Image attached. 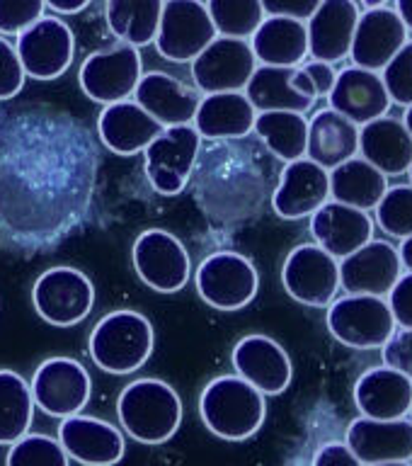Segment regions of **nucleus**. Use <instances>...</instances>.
<instances>
[{
  "label": "nucleus",
  "instance_id": "f704fd0d",
  "mask_svg": "<svg viewBox=\"0 0 412 466\" xmlns=\"http://www.w3.org/2000/svg\"><path fill=\"white\" fill-rule=\"evenodd\" d=\"M166 0H107L105 17L109 32L122 44L141 49L158 35Z\"/></svg>",
  "mask_w": 412,
  "mask_h": 466
},
{
  "label": "nucleus",
  "instance_id": "39448f33",
  "mask_svg": "<svg viewBox=\"0 0 412 466\" xmlns=\"http://www.w3.org/2000/svg\"><path fill=\"white\" fill-rule=\"evenodd\" d=\"M153 345H156V333L151 320L144 313L119 309L95 323L87 340V352L95 367H100L107 374L124 377L148 362Z\"/></svg>",
  "mask_w": 412,
  "mask_h": 466
},
{
  "label": "nucleus",
  "instance_id": "bb28decb",
  "mask_svg": "<svg viewBox=\"0 0 412 466\" xmlns=\"http://www.w3.org/2000/svg\"><path fill=\"white\" fill-rule=\"evenodd\" d=\"M355 403L364 418H377V420L407 418L412 408V379L386 364L371 367L357 379Z\"/></svg>",
  "mask_w": 412,
  "mask_h": 466
},
{
  "label": "nucleus",
  "instance_id": "ea45409f",
  "mask_svg": "<svg viewBox=\"0 0 412 466\" xmlns=\"http://www.w3.org/2000/svg\"><path fill=\"white\" fill-rule=\"evenodd\" d=\"M5 466H68V454L49 435H25L10 444Z\"/></svg>",
  "mask_w": 412,
  "mask_h": 466
},
{
  "label": "nucleus",
  "instance_id": "e433bc0d",
  "mask_svg": "<svg viewBox=\"0 0 412 466\" xmlns=\"http://www.w3.org/2000/svg\"><path fill=\"white\" fill-rule=\"evenodd\" d=\"M35 400L25 379L13 370H0V444H13L29 432Z\"/></svg>",
  "mask_w": 412,
  "mask_h": 466
},
{
  "label": "nucleus",
  "instance_id": "4be33fe9",
  "mask_svg": "<svg viewBox=\"0 0 412 466\" xmlns=\"http://www.w3.org/2000/svg\"><path fill=\"white\" fill-rule=\"evenodd\" d=\"M345 444L364 466L412 461V420H377L359 415L349 422Z\"/></svg>",
  "mask_w": 412,
  "mask_h": 466
},
{
  "label": "nucleus",
  "instance_id": "58836bf2",
  "mask_svg": "<svg viewBox=\"0 0 412 466\" xmlns=\"http://www.w3.org/2000/svg\"><path fill=\"white\" fill-rule=\"evenodd\" d=\"M374 214H377V226L386 236L398 240L412 236V185L386 189Z\"/></svg>",
  "mask_w": 412,
  "mask_h": 466
},
{
  "label": "nucleus",
  "instance_id": "0eeeda50",
  "mask_svg": "<svg viewBox=\"0 0 412 466\" xmlns=\"http://www.w3.org/2000/svg\"><path fill=\"white\" fill-rule=\"evenodd\" d=\"M202 151V137L192 124L163 127L146 146L144 170L151 187L163 197H177L189 185Z\"/></svg>",
  "mask_w": 412,
  "mask_h": 466
},
{
  "label": "nucleus",
  "instance_id": "a211bd4d",
  "mask_svg": "<svg viewBox=\"0 0 412 466\" xmlns=\"http://www.w3.org/2000/svg\"><path fill=\"white\" fill-rule=\"evenodd\" d=\"M403 275L398 248L388 240L371 238L355 253L340 260V287L347 294L388 297Z\"/></svg>",
  "mask_w": 412,
  "mask_h": 466
},
{
  "label": "nucleus",
  "instance_id": "f257e3e1",
  "mask_svg": "<svg viewBox=\"0 0 412 466\" xmlns=\"http://www.w3.org/2000/svg\"><path fill=\"white\" fill-rule=\"evenodd\" d=\"M100 175L95 138L68 115H15L0 146V243L39 253L90 214Z\"/></svg>",
  "mask_w": 412,
  "mask_h": 466
},
{
  "label": "nucleus",
  "instance_id": "8fccbe9b",
  "mask_svg": "<svg viewBox=\"0 0 412 466\" xmlns=\"http://www.w3.org/2000/svg\"><path fill=\"white\" fill-rule=\"evenodd\" d=\"M46 7H51L54 13H61V15H75L80 10H85L93 0H44Z\"/></svg>",
  "mask_w": 412,
  "mask_h": 466
},
{
  "label": "nucleus",
  "instance_id": "37998d69",
  "mask_svg": "<svg viewBox=\"0 0 412 466\" xmlns=\"http://www.w3.org/2000/svg\"><path fill=\"white\" fill-rule=\"evenodd\" d=\"M25 68H22L15 44L0 36V100H13L25 86Z\"/></svg>",
  "mask_w": 412,
  "mask_h": 466
},
{
  "label": "nucleus",
  "instance_id": "9b49d317",
  "mask_svg": "<svg viewBox=\"0 0 412 466\" xmlns=\"http://www.w3.org/2000/svg\"><path fill=\"white\" fill-rule=\"evenodd\" d=\"M216 36V27L202 0H166L153 42L166 61L192 64Z\"/></svg>",
  "mask_w": 412,
  "mask_h": 466
},
{
  "label": "nucleus",
  "instance_id": "a18cd8bd",
  "mask_svg": "<svg viewBox=\"0 0 412 466\" xmlns=\"http://www.w3.org/2000/svg\"><path fill=\"white\" fill-rule=\"evenodd\" d=\"M388 309L393 313L396 328H412V272H403L400 279L388 291Z\"/></svg>",
  "mask_w": 412,
  "mask_h": 466
},
{
  "label": "nucleus",
  "instance_id": "f8f14e48",
  "mask_svg": "<svg viewBox=\"0 0 412 466\" xmlns=\"http://www.w3.org/2000/svg\"><path fill=\"white\" fill-rule=\"evenodd\" d=\"M29 391H32L35 406L42 408V413L64 420L87 406L93 381L78 360L49 357L35 370Z\"/></svg>",
  "mask_w": 412,
  "mask_h": 466
},
{
  "label": "nucleus",
  "instance_id": "cd10ccee",
  "mask_svg": "<svg viewBox=\"0 0 412 466\" xmlns=\"http://www.w3.org/2000/svg\"><path fill=\"white\" fill-rule=\"evenodd\" d=\"M160 127L148 112L134 100H122L105 105L97 116V137L107 151L116 156H136L160 134Z\"/></svg>",
  "mask_w": 412,
  "mask_h": 466
},
{
  "label": "nucleus",
  "instance_id": "c85d7f7f",
  "mask_svg": "<svg viewBox=\"0 0 412 466\" xmlns=\"http://www.w3.org/2000/svg\"><path fill=\"white\" fill-rule=\"evenodd\" d=\"M255 107L246 93L204 95L196 105L192 127L206 141H240L253 134Z\"/></svg>",
  "mask_w": 412,
  "mask_h": 466
},
{
  "label": "nucleus",
  "instance_id": "c9c22d12",
  "mask_svg": "<svg viewBox=\"0 0 412 466\" xmlns=\"http://www.w3.org/2000/svg\"><path fill=\"white\" fill-rule=\"evenodd\" d=\"M253 131L275 158L291 163L306 158L308 119L298 112H257Z\"/></svg>",
  "mask_w": 412,
  "mask_h": 466
},
{
  "label": "nucleus",
  "instance_id": "3c124183",
  "mask_svg": "<svg viewBox=\"0 0 412 466\" xmlns=\"http://www.w3.org/2000/svg\"><path fill=\"white\" fill-rule=\"evenodd\" d=\"M398 255H400V265H403V269L412 272V236H407V238L400 240Z\"/></svg>",
  "mask_w": 412,
  "mask_h": 466
},
{
  "label": "nucleus",
  "instance_id": "f03ea898",
  "mask_svg": "<svg viewBox=\"0 0 412 466\" xmlns=\"http://www.w3.org/2000/svg\"><path fill=\"white\" fill-rule=\"evenodd\" d=\"M189 182L199 209L216 228L253 218L267 195L257 153L228 141H214L199 151Z\"/></svg>",
  "mask_w": 412,
  "mask_h": 466
},
{
  "label": "nucleus",
  "instance_id": "13d9d810",
  "mask_svg": "<svg viewBox=\"0 0 412 466\" xmlns=\"http://www.w3.org/2000/svg\"><path fill=\"white\" fill-rule=\"evenodd\" d=\"M0 124H3V115H0Z\"/></svg>",
  "mask_w": 412,
  "mask_h": 466
},
{
  "label": "nucleus",
  "instance_id": "f3484780",
  "mask_svg": "<svg viewBox=\"0 0 412 466\" xmlns=\"http://www.w3.org/2000/svg\"><path fill=\"white\" fill-rule=\"evenodd\" d=\"M231 362L236 374L265 396H279L294 379L289 352L269 335L250 333L240 338L231 352Z\"/></svg>",
  "mask_w": 412,
  "mask_h": 466
},
{
  "label": "nucleus",
  "instance_id": "c756f323",
  "mask_svg": "<svg viewBox=\"0 0 412 466\" xmlns=\"http://www.w3.org/2000/svg\"><path fill=\"white\" fill-rule=\"evenodd\" d=\"M355 156H359V127L335 109H318L308 119L306 158L326 170H333Z\"/></svg>",
  "mask_w": 412,
  "mask_h": 466
},
{
  "label": "nucleus",
  "instance_id": "de8ad7c7",
  "mask_svg": "<svg viewBox=\"0 0 412 466\" xmlns=\"http://www.w3.org/2000/svg\"><path fill=\"white\" fill-rule=\"evenodd\" d=\"M311 466H364L359 459L352 454L345 442H326L320 444L318 451L313 454Z\"/></svg>",
  "mask_w": 412,
  "mask_h": 466
},
{
  "label": "nucleus",
  "instance_id": "1a4fd4ad",
  "mask_svg": "<svg viewBox=\"0 0 412 466\" xmlns=\"http://www.w3.org/2000/svg\"><path fill=\"white\" fill-rule=\"evenodd\" d=\"M32 304L39 319L49 326L71 328L90 316L95 306V287L85 272L68 265L44 269L32 287Z\"/></svg>",
  "mask_w": 412,
  "mask_h": 466
},
{
  "label": "nucleus",
  "instance_id": "79ce46f5",
  "mask_svg": "<svg viewBox=\"0 0 412 466\" xmlns=\"http://www.w3.org/2000/svg\"><path fill=\"white\" fill-rule=\"evenodd\" d=\"M44 0H0V35L17 36L44 17Z\"/></svg>",
  "mask_w": 412,
  "mask_h": 466
},
{
  "label": "nucleus",
  "instance_id": "5701e85b",
  "mask_svg": "<svg viewBox=\"0 0 412 466\" xmlns=\"http://www.w3.org/2000/svg\"><path fill=\"white\" fill-rule=\"evenodd\" d=\"M327 102H330V109L347 116L357 127L386 116L391 109V97L386 93L381 73L367 71L359 66H349L337 73Z\"/></svg>",
  "mask_w": 412,
  "mask_h": 466
},
{
  "label": "nucleus",
  "instance_id": "473e14b6",
  "mask_svg": "<svg viewBox=\"0 0 412 466\" xmlns=\"http://www.w3.org/2000/svg\"><path fill=\"white\" fill-rule=\"evenodd\" d=\"M330 173V199L355 209L374 211L388 189V177L362 156L345 160Z\"/></svg>",
  "mask_w": 412,
  "mask_h": 466
},
{
  "label": "nucleus",
  "instance_id": "7c9ffc66",
  "mask_svg": "<svg viewBox=\"0 0 412 466\" xmlns=\"http://www.w3.org/2000/svg\"><path fill=\"white\" fill-rule=\"evenodd\" d=\"M359 153L386 177L403 175L412 163V138L400 119L378 116L359 127Z\"/></svg>",
  "mask_w": 412,
  "mask_h": 466
},
{
  "label": "nucleus",
  "instance_id": "dca6fc26",
  "mask_svg": "<svg viewBox=\"0 0 412 466\" xmlns=\"http://www.w3.org/2000/svg\"><path fill=\"white\" fill-rule=\"evenodd\" d=\"M257 68L250 42L216 36L199 56L192 61L195 87L204 95L240 93Z\"/></svg>",
  "mask_w": 412,
  "mask_h": 466
},
{
  "label": "nucleus",
  "instance_id": "aec40b11",
  "mask_svg": "<svg viewBox=\"0 0 412 466\" xmlns=\"http://www.w3.org/2000/svg\"><path fill=\"white\" fill-rule=\"evenodd\" d=\"M56 440L65 454L83 466H115L126 451L124 435L116 425L83 413L64 418Z\"/></svg>",
  "mask_w": 412,
  "mask_h": 466
},
{
  "label": "nucleus",
  "instance_id": "c03bdc74",
  "mask_svg": "<svg viewBox=\"0 0 412 466\" xmlns=\"http://www.w3.org/2000/svg\"><path fill=\"white\" fill-rule=\"evenodd\" d=\"M384 364L412 379V328H396L381 348Z\"/></svg>",
  "mask_w": 412,
  "mask_h": 466
},
{
  "label": "nucleus",
  "instance_id": "20e7f679",
  "mask_svg": "<svg viewBox=\"0 0 412 466\" xmlns=\"http://www.w3.org/2000/svg\"><path fill=\"white\" fill-rule=\"evenodd\" d=\"M124 432L141 444L173 440L182 422V399L163 379H136L116 399Z\"/></svg>",
  "mask_w": 412,
  "mask_h": 466
},
{
  "label": "nucleus",
  "instance_id": "4d7b16f0",
  "mask_svg": "<svg viewBox=\"0 0 412 466\" xmlns=\"http://www.w3.org/2000/svg\"><path fill=\"white\" fill-rule=\"evenodd\" d=\"M407 175H410V185H412V163H410V167H407Z\"/></svg>",
  "mask_w": 412,
  "mask_h": 466
},
{
  "label": "nucleus",
  "instance_id": "864d4df0",
  "mask_svg": "<svg viewBox=\"0 0 412 466\" xmlns=\"http://www.w3.org/2000/svg\"><path fill=\"white\" fill-rule=\"evenodd\" d=\"M400 122H403V127H406L407 134H410V138H412V105H407L406 115H403V119H400Z\"/></svg>",
  "mask_w": 412,
  "mask_h": 466
},
{
  "label": "nucleus",
  "instance_id": "423d86ee",
  "mask_svg": "<svg viewBox=\"0 0 412 466\" xmlns=\"http://www.w3.org/2000/svg\"><path fill=\"white\" fill-rule=\"evenodd\" d=\"M196 294L216 311L246 309L260 289V275L250 258L236 250L206 255L195 275Z\"/></svg>",
  "mask_w": 412,
  "mask_h": 466
},
{
  "label": "nucleus",
  "instance_id": "a878e982",
  "mask_svg": "<svg viewBox=\"0 0 412 466\" xmlns=\"http://www.w3.org/2000/svg\"><path fill=\"white\" fill-rule=\"evenodd\" d=\"M199 90L185 86L170 73H146L138 80L134 90V102L138 107L160 124V127H177V124H192L199 105Z\"/></svg>",
  "mask_w": 412,
  "mask_h": 466
},
{
  "label": "nucleus",
  "instance_id": "412c9836",
  "mask_svg": "<svg viewBox=\"0 0 412 466\" xmlns=\"http://www.w3.org/2000/svg\"><path fill=\"white\" fill-rule=\"evenodd\" d=\"M406 42L407 29L396 10L386 5L367 7L364 13H359L355 39L349 46V58L359 68L381 73Z\"/></svg>",
  "mask_w": 412,
  "mask_h": 466
},
{
  "label": "nucleus",
  "instance_id": "6e6552de",
  "mask_svg": "<svg viewBox=\"0 0 412 466\" xmlns=\"http://www.w3.org/2000/svg\"><path fill=\"white\" fill-rule=\"evenodd\" d=\"M327 330L335 340L352 350L384 348L396 330L386 297L345 294L327 306Z\"/></svg>",
  "mask_w": 412,
  "mask_h": 466
},
{
  "label": "nucleus",
  "instance_id": "393cba45",
  "mask_svg": "<svg viewBox=\"0 0 412 466\" xmlns=\"http://www.w3.org/2000/svg\"><path fill=\"white\" fill-rule=\"evenodd\" d=\"M311 233L316 246L333 255L335 260H342L374 238V221L369 211L327 199L316 214H311Z\"/></svg>",
  "mask_w": 412,
  "mask_h": 466
},
{
  "label": "nucleus",
  "instance_id": "bf43d9fd",
  "mask_svg": "<svg viewBox=\"0 0 412 466\" xmlns=\"http://www.w3.org/2000/svg\"><path fill=\"white\" fill-rule=\"evenodd\" d=\"M410 415H412V408H410Z\"/></svg>",
  "mask_w": 412,
  "mask_h": 466
},
{
  "label": "nucleus",
  "instance_id": "6e6d98bb",
  "mask_svg": "<svg viewBox=\"0 0 412 466\" xmlns=\"http://www.w3.org/2000/svg\"><path fill=\"white\" fill-rule=\"evenodd\" d=\"M371 466H412V461H388V464H371Z\"/></svg>",
  "mask_w": 412,
  "mask_h": 466
},
{
  "label": "nucleus",
  "instance_id": "4468645a",
  "mask_svg": "<svg viewBox=\"0 0 412 466\" xmlns=\"http://www.w3.org/2000/svg\"><path fill=\"white\" fill-rule=\"evenodd\" d=\"M282 284L298 304L330 306L340 291V260L316 243L296 246L282 265Z\"/></svg>",
  "mask_w": 412,
  "mask_h": 466
},
{
  "label": "nucleus",
  "instance_id": "5fc2aeb1",
  "mask_svg": "<svg viewBox=\"0 0 412 466\" xmlns=\"http://www.w3.org/2000/svg\"><path fill=\"white\" fill-rule=\"evenodd\" d=\"M364 7H384L388 0H362Z\"/></svg>",
  "mask_w": 412,
  "mask_h": 466
},
{
  "label": "nucleus",
  "instance_id": "6ab92c4d",
  "mask_svg": "<svg viewBox=\"0 0 412 466\" xmlns=\"http://www.w3.org/2000/svg\"><path fill=\"white\" fill-rule=\"evenodd\" d=\"M330 199V173L311 158L286 163L272 192V209L279 218L296 221L316 214Z\"/></svg>",
  "mask_w": 412,
  "mask_h": 466
},
{
  "label": "nucleus",
  "instance_id": "2f4dec72",
  "mask_svg": "<svg viewBox=\"0 0 412 466\" xmlns=\"http://www.w3.org/2000/svg\"><path fill=\"white\" fill-rule=\"evenodd\" d=\"M250 49L262 66L296 68L308 56L306 22L291 17H265L250 36Z\"/></svg>",
  "mask_w": 412,
  "mask_h": 466
},
{
  "label": "nucleus",
  "instance_id": "72a5a7b5",
  "mask_svg": "<svg viewBox=\"0 0 412 466\" xmlns=\"http://www.w3.org/2000/svg\"><path fill=\"white\" fill-rule=\"evenodd\" d=\"M294 68L282 66H257L246 86V97L255 112H298L306 115L316 105L291 86Z\"/></svg>",
  "mask_w": 412,
  "mask_h": 466
},
{
  "label": "nucleus",
  "instance_id": "ddd939ff",
  "mask_svg": "<svg viewBox=\"0 0 412 466\" xmlns=\"http://www.w3.org/2000/svg\"><path fill=\"white\" fill-rule=\"evenodd\" d=\"M144 76L141 54L129 44H115L107 49L93 51L83 61L78 73L80 90L93 102L112 105L129 100Z\"/></svg>",
  "mask_w": 412,
  "mask_h": 466
},
{
  "label": "nucleus",
  "instance_id": "2eb2a0df",
  "mask_svg": "<svg viewBox=\"0 0 412 466\" xmlns=\"http://www.w3.org/2000/svg\"><path fill=\"white\" fill-rule=\"evenodd\" d=\"M25 76L36 80H54L68 71L75 56V36L61 17H39L22 29L15 42Z\"/></svg>",
  "mask_w": 412,
  "mask_h": 466
},
{
  "label": "nucleus",
  "instance_id": "603ef678",
  "mask_svg": "<svg viewBox=\"0 0 412 466\" xmlns=\"http://www.w3.org/2000/svg\"><path fill=\"white\" fill-rule=\"evenodd\" d=\"M396 13L403 20L407 32H412V0H396Z\"/></svg>",
  "mask_w": 412,
  "mask_h": 466
},
{
  "label": "nucleus",
  "instance_id": "7ed1b4c3",
  "mask_svg": "<svg viewBox=\"0 0 412 466\" xmlns=\"http://www.w3.org/2000/svg\"><path fill=\"white\" fill-rule=\"evenodd\" d=\"M199 415L211 435L243 442L262 428L267 403L265 393L250 386L238 374L211 379L199 396Z\"/></svg>",
  "mask_w": 412,
  "mask_h": 466
},
{
  "label": "nucleus",
  "instance_id": "49530a36",
  "mask_svg": "<svg viewBox=\"0 0 412 466\" xmlns=\"http://www.w3.org/2000/svg\"><path fill=\"white\" fill-rule=\"evenodd\" d=\"M260 3L267 17H291L306 22L318 10L323 0H260Z\"/></svg>",
  "mask_w": 412,
  "mask_h": 466
},
{
  "label": "nucleus",
  "instance_id": "4c0bfd02",
  "mask_svg": "<svg viewBox=\"0 0 412 466\" xmlns=\"http://www.w3.org/2000/svg\"><path fill=\"white\" fill-rule=\"evenodd\" d=\"M204 5L218 36L250 39L265 20L260 0H206Z\"/></svg>",
  "mask_w": 412,
  "mask_h": 466
},
{
  "label": "nucleus",
  "instance_id": "a19ab883",
  "mask_svg": "<svg viewBox=\"0 0 412 466\" xmlns=\"http://www.w3.org/2000/svg\"><path fill=\"white\" fill-rule=\"evenodd\" d=\"M381 80L391 97V105H400V107L412 105V39H407L403 49L384 66Z\"/></svg>",
  "mask_w": 412,
  "mask_h": 466
},
{
  "label": "nucleus",
  "instance_id": "09e8293b",
  "mask_svg": "<svg viewBox=\"0 0 412 466\" xmlns=\"http://www.w3.org/2000/svg\"><path fill=\"white\" fill-rule=\"evenodd\" d=\"M301 71L308 76V80L313 83V90L318 97H327L330 90L335 86V78H337V71L333 68V64H326V61H304V64L298 66Z\"/></svg>",
  "mask_w": 412,
  "mask_h": 466
},
{
  "label": "nucleus",
  "instance_id": "b1692460",
  "mask_svg": "<svg viewBox=\"0 0 412 466\" xmlns=\"http://www.w3.org/2000/svg\"><path fill=\"white\" fill-rule=\"evenodd\" d=\"M357 22L359 5L355 0H323L318 10L306 20L308 56L333 66L347 58Z\"/></svg>",
  "mask_w": 412,
  "mask_h": 466
},
{
  "label": "nucleus",
  "instance_id": "9d476101",
  "mask_svg": "<svg viewBox=\"0 0 412 466\" xmlns=\"http://www.w3.org/2000/svg\"><path fill=\"white\" fill-rule=\"evenodd\" d=\"M138 279L158 294H175L187 287L192 260L185 243L166 228H146L131 248Z\"/></svg>",
  "mask_w": 412,
  "mask_h": 466
}]
</instances>
